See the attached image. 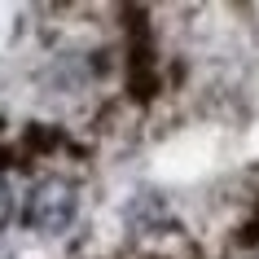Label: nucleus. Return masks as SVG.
Masks as SVG:
<instances>
[{
    "label": "nucleus",
    "mask_w": 259,
    "mask_h": 259,
    "mask_svg": "<svg viewBox=\"0 0 259 259\" xmlns=\"http://www.w3.org/2000/svg\"><path fill=\"white\" fill-rule=\"evenodd\" d=\"M75 211H79L75 185L62 180V176H44L40 185L31 189L22 220H27V229H35V233H66L70 224H75Z\"/></svg>",
    "instance_id": "f257e3e1"
},
{
    "label": "nucleus",
    "mask_w": 259,
    "mask_h": 259,
    "mask_svg": "<svg viewBox=\"0 0 259 259\" xmlns=\"http://www.w3.org/2000/svg\"><path fill=\"white\" fill-rule=\"evenodd\" d=\"M9 220H14V189H9L5 176H0V233L9 229Z\"/></svg>",
    "instance_id": "f03ea898"
}]
</instances>
